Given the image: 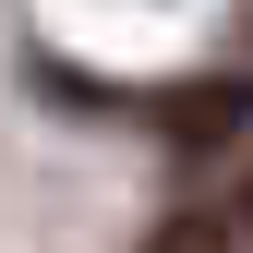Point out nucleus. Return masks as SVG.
I'll list each match as a JSON object with an SVG mask.
<instances>
[{
    "mask_svg": "<svg viewBox=\"0 0 253 253\" xmlns=\"http://www.w3.org/2000/svg\"><path fill=\"white\" fill-rule=\"evenodd\" d=\"M157 121H169V133H181V145L205 157V145H229L241 121H253V84H193V97H169Z\"/></svg>",
    "mask_w": 253,
    "mask_h": 253,
    "instance_id": "f03ea898",
    "label": "nucleus"
},
{
    "mask_svg": "<svg viewBox=\"0 0 253 253\" xmlns=\"http://www.w3.org/2000/svg\"><path fill=\"white\" fill-rule=\"evenodd\" d=\"M241 241H253V181H229V193H205V205H181L145 253H241Z\"/></svg>",
    "mask_w": 253,
    "mask_h": 253,
    "instance_id": "f257e3e1",
    "label": "nucleus"
}]
</instances>
